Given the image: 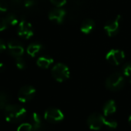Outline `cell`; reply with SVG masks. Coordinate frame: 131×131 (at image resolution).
<instances>
[{
	"instance_id": "4",
	"label": "cell",
	"mask_w": 131,
	"mask_h": 131,
	"mask_svg": "<svg viewBox=\"0 0 131 131\" xmlns=\"http://www.w3.org/2000/svg\"><path fill=\"white\" fill-rule=\"evenodd\" d=\"M52 77L58 82H63L68 80L70 77V71L67 65L58 63L56 64L51 69Z\"/></svg>"
},
{
	"instance_id": "26",
	"label": "cell",
	"mask_w": 131,
	"mask_h": 131,
	"mask_svg": "<svg viewBox=\"0 0 131 131\" xmlns=\"http://www.w3.org/2000/svg\"><path fill=\"white\" fill-rule=\"evenodd\" d=\"M35 2L34 0H25L24 2V5L25 8H31L35 5Z\"/></svg>"
},
{
	"instance_id": "22",
	"label": "cell",
	"mask_w": 131,
	"mask_h": 131,
	"mask_svg": "<svg viewBox=\"0 0 131 131\" xmlns=\"http://www.w3.org/2000/svg\"><path fill=\"white\" fill-rule=\"evenodd\" d=\"M10 5L14 10H18L21 5V0H10Z\"/></svg>"
},
{
	"instance_id": "16",
	"label": "cell",
	"mask_w": 131,
	"mask_h": 131,
	"mask_svg": "<svg viewBox=\"0 0 131 131\" xmlns=\"http://www.w3.org/2000/svg\"><path fill=\"white\" fill-rule=\"evenodd\" d=\"M10 96L5 91L0 90V110H5V108L10 104Z\"/></svg>"
},
{
	"instance_id": "6",
	"label": "cell",
	"mask_w": 131,
	"mask_h": 131,
	"mask_svg": "<svg viewBox=\"0 0 131 131\" xmlns=\"http://www.w3.org/2000/svg\"><path fill=\"white\" fill-rule=\"evenodd\" d=\"M44 118L49 123H58L64 118L62 111L55 107H50L47 109L44 114Z\"/></svg>"
},
{
	"instance_id": "29",
	"label": "cell",
	"mask_w": 131,
	"mask_h": 131,
	"mask_svg": "<svg viewBox=\"0 0 131 131\" xmlns=\"http://www.w3.org/2000/svg\"><path fill=\"white\" fill-rule=\"evenodd\" d=\"M128 122H129V124L131 126V116L129 117V119H128Z\"/></svg>"
},
{
	"instance_id": "30",
	"label": "cell",
	"mask_w": 131,
	"mask_h": 131,
	"mask_svg": "<svg viewBox=\"0 0 131 131\" xmlns=\"http://www.w3.org/2000/svg\"><path fill=\"white\" fill-rule=\"evenodd\" d=\"M130 83H131V81H130Z\"/></svg>"
},
{
	"instance_id": "10",
	"label": "cell",
	"mask_w": 131,
	"mask_h": 131,
	"mask_svg": "<svg viewBox=\"0 0 131 131\" xmlns=\"http://www.w3.org/2000/svg\"><path fill=\"white\" fill-rule=\"evenodd\" d=\"M8 49L12 56L15 58L21 57L24 53V47L23 45L18 41L12 40L8 42Z\"/></svg>"
},
{
	"instance_id": "2",
	"label": "cell",
	"mask_w": 131,
	"mask_h": 131,
	"mask_svg": "<svg viewBox=\"0 0 131 131\" xmlns=\"http://www.w3.org/2000/svg\"><path fill=\"white\" fill-rule=\"evenodd\" d=\"M88 125L91 130H99L104 126H106L111 129H115L117 127V123L115 121L106 120L103 115L98 113H94L88 118Z\"/></svg>"
},
{
	"instance_id": "18",
	"label": "cell",
	"mask_w": 131,
	"mask_h": 131,
	"mask_svg": "<svg viewBox=\"0 0 131 131\" xmlns=\"http://www.w3.org/2000/svg\"><path fill=\"white\" fill-rule=\"evenodd\" d=\"M5 19L7 24L10 25H15L18 22V20L16 15L14 13H12V12L7 14V15H6Z\"/></svg>"
},
{
	"instance_id": "3",
	"label": "cell",
	"mask_w": 131,
	"mask_h": 131,
	"mask_svg": "<svg viewBox=\"0 0 131 131\" xmlns=\"http://www.w3.org/2000/svg\"><path fill=\"white\" fill-rule=\"evenodd\" d=\"M124 84L125 80L124 76L118 72L111 74L106 80V87L112 91H117L122 89Z\"/></svg>"
},
{
	"instance_id": "15",
	"label": "cell",
	"mask_w": 131,
	"mask_h": 131,
	"mask_svg": "<svg viewBox=\"0 0 131 131\" xmlns=\"http://www.w3.org/2000/svg\"><path fill=\"white\" fill-rule=\"evenodd\" d=\"M53 59L50 57L48 56H41L39 57L37 60V65L43 69H47L48 68L51 64L53 63Z\"/></svg>"
},
{
	"instance_id": "11",
	"label": "cell",
	"mask_w": 131,
	"mask_h": 131,
	"mask_svg": "<svg viewBox=\"0 0 131 131\" xmlns=\"http://www.w3.org/2000/svg\"><path fill=\"white\" fill-rule=\"evenodd\" d=\"M66 15V12L64 9L57 8L52 9L49 14H48V18L51 21H55L57 23H62L64 18V16Z\"/></svg>"
},
{
	"instance_id": "12",
	"label": "cell",
	"mask_w": 131,
	"mask_h": 131,
	"mask_svg": "<svg viewBox=\"0 0 131 131\" xmlns=\"http://www.w3.org/2000/svg\"><path fill=\"white\" fill-rule=\"evenodd\" d=\"M31 121L33 130L32 131H45V125L38 114L33 113L31 116Z\"/></svg>"
},
{
	"instance_id": "28",
	"label": "cell",
	"mask_w": 131,
	"mask_h": 131,
	"mask_svg": "<svg viewBox=\"0 0 131 131\" xmlns=\"http://www.w3.org/2000/svg\"><path fill=\"white\" fill-rule=\"evenodd\" d=\"M5 69V65L3 63H0V71H3Z\"/></svg>"
},
{
	"instance_id": "25",
	"label": "cell",
	"mask_w": 131,
	"mask_h": 131,
	"mask_svg": "<svg viewBox=\"0 0 131 131\" xmlns=\"http://www.w3.org/2000/svg\"><path fill=\"white\" fill-rule=\"evenodd\" d=\"M7 25H8V24H7L5 19L3 18H0V31L5 30L7 28Z\"/></svg>"
},
{
	"instance_id": "1",
	"label": "cell",
	"mask_w": 131,
	"mask_h": 131,
	"mask_svg": "<svg viewBox=\"0 0 131 131\" xmlns=\"http://www.w3.org/2000/svg\"><path fill=\"white\" fill-rule=\"evenodd\" d=\"M6 121L11 124H18L21 122L27 115L26 109L20 105L9 104L4 110Z\"/></svg>"
},
{
	"instance_id": "9",
	"label": "cell",
	"mask_w": 131,
	"mask_h": 131,
	"mask_svg": "<svg viewBox=\"0 0 131 131\" xmlns=\"http://www.w3.org/2000/svg\"><path fill=\"white\" fill-rule=\"evenodd\" d=\"M121 19V16L117 15L114 19L110 20L105 24L104 28L105 31L107 32V34L108 35V36L110 37L114 36L118 32Z\"/></svg>"
},
{
	"instance_id": "24",
	"label": "cell",
	"mask_w": 131,
	"mask_h": 131,
	"mask_svg": "<svg viewBox=\"0 0 131 131\" xmlns=\"http://www.w3.org/2000/svg\"><path fill=\"white\" fill-rule=\"evenodd\" d=\"M50 1L52 2V4H54L55 6H57L58 8L64 5L67 2V0H50Z\"/></svg>"
},
{
	"instance_id": "21",
	"label": "cell",
	"mask_w": 131,
	"mask_h": 131,
	"mask_svg": "<svg viewBox=\"0 0 131 131\" xmlns=\"http://www.w3.org/2000/svg\"><path fill=\"white\" fill-rule=\"evenodd\" d=\"M123 74L124 75L127 77H130L131 76V63H127L126 64L124 65L123 68Z\"/></svg>"
},
{
	"instance_id": "17",
	"label": "cell",
	"mask_w": 131,
	"mask_h": 131,
	"mask_svg": "<svg viewBox=\"0 0 131 131\" xmlns=\"http://www.w3.org/2000/svg\"><path fill=\"white\" fill-rule=\"evenodd\" d=\"M42 45L39 43H32L29 45L27 48V53L31 57H35L41 49Z\"/></svg>"
},
{
	"instance_id": "27",
	"label": "cell",
	"mask_w": 131,
	"mask_h": 131,
	"mask_svg": "<svg viewBox=\"0 0 131 131\" xmlns=\"http://www.w3.org/2000/svg\"><path fill=\"white\" fill-rule=\"evenodd\" d=\"M5 48H6V45H5V42L3 41L2 39L0 38V52L2 51H4Z\"/></svg>"
},
{
	"instance_id": "23",
	"label": "cell",
	"mask_w": 131,
	"mask_h": 131,
	"mask_svg": "<svg viewBox=\"0 0 131 131\" xmlns=\"http://www.w3.org/2000/svg\"><path fill=\"white\" fill-rule=\"evenodd\" d=\"M8 8L7 0H0V12H6Z\"/></svg>"
},
{
	"instance_id": "14",
	"label": "cell",
	"mask_w": 131,
	"mask_h": 131,
	"mask_svg": "<svg viewBox=\"0 0 131 131\" xmlns=\"http://www.w3.org/2000/svg\"><path fill=\"white\" fill-rule=\"evenodd\" d=\"M117 111V106L115 104V101L114 100H110L105 104L103 107V112L104 116H110L113 114H114Z\"/></svg>"
},
{
	"instance_id": "7",
	"label": "cell",
	"mask_w": 131,
	"mask_h": 131,
	"mask_svg": "<svg viewBox=\"0 0 131 131\" xmlns=\"http://www.w3.org/2000/svg\"><path fill=\"white\" fill-rule=\"evenodd\" d=\"M125 58V53L121 50L111 49L106 54L107 61L112 65L120 64Z\"/></svg>"
},
{
	"instance_id": "8",
	"label": "cell",
	"mask_w": 131,
	"mask_h": 131,
	"mask_svg": "<svg viewBox=\"0 0 131 131\" xmlns=\"http://www.w3.org/2000/svg\"><path fill=\"white\" fill-rule=\"evenodd\" d=\"M18 34L19 36H21L25 39L30 38L34 35L33 28L31 26V24L25 20H21L18 24Z\"/></svg>"
},
{
	"instance_id": "19",
	"label": "cell",
	"mask_w": 131,
	"mask_h": 131,
	"mask_svg": "<svg viewBox=\"0 0 131 131\" xmlns=\"http://www.w3.org/2000/svg\"><path fill=\"white\" fill-rule=\"evenodd\" d=\"M15 62L16 67L18 69H20V70H23L26 67V63H25V60L21 57H17V58H15Z\"/></svg>"
},
{
	"instance_id": "13",
	"label": "cell",
	"mask_w": 131,
	"mask_h": 131,
	"mask_svg": "<svg viewBox=\"0 0 131 131\" xmlns=\"http://www.w3.org/2000/svg\"><path fill=\"white\" fill-rule=\"evenodd\" d=\"M94 25H95L94 21L91 18H87V19L84 20L81 25V32L84 34H86V35L91 33V31L94 28Z\"/></svg>"
},
{
	"instance_id": "5",
	"label": "cell",
	"mask_w": 131,
	"mask_h": 131,
	"mask_svg": "<svg viewBox=\"0 0 131 131\" xmlns=\"http://www.w3.org/2000/svg\"><path fill=\"white\" fill-rule=\"evenodd\" d=\"M36 94V90L33 86L25 85L21 87L18 93V99L21 103H27L31 101Z\"/></svg>"
},
{
	"instance_id": "20",
	"label": "cell",
	"mask_w": 131,
	"mask_h": 131,
	"mask_svg": "<svg viewBox=\"0 0 131 131\" xmlns=\"http://www.w3.org/2000/svg\"><path fill=\"white\" fill-rule=\"evenodd\" d=\"M32 125L29 123H23L18 126L17 131H32Z\"/></svg>"
}]
</instances>
